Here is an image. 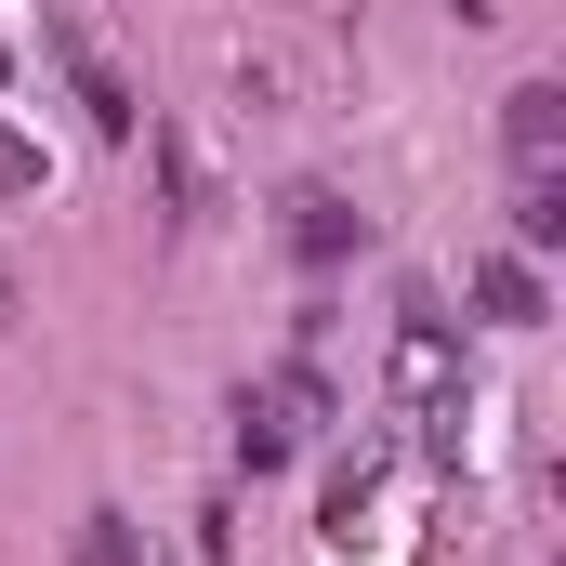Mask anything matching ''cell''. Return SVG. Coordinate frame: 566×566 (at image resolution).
<instances>
[{"label":"cell","instance_id":"obj_7","mask_svg":"<svg viewBox=\"0 0 566 566\" xmlns=\"http://www.w3.org/2000/svg\"><path fill=\"white\" fill-rule=\"evenodd\" d=\"M554 238H566V171H514V251L541 264Z\"/></svg>","mask_w":566,"mask_h":566},{"label":"cell","instance_id":"obj_4","mask_svg":"<svg viewBox=\"0 0 566 566\" xmlns=\"http://www.w3.org/2000/svg\"><path fill=\"white\" fill-rule=\"evenodd\" d=\"M501 145H514V171H554V158H566V80L501 93Z\"/></svg>","mask_w":566,"mask_h":566},{"label":"cell","instance_id":"obj_10","mask_svg":"<svg viewBox=\"0 0 566 566\" xmlns=\"http://www.w3.org/2000/svg\"><path fill=\"white\" fill-rule=\"evenodd\" d=\"M80 566H145L133 554V514H93V527H80Z\"/></svg>","mask_w":566,"mask_h":566},{"label":"cell","instance_id":"obj_3","mask_svg":"<svg viewBox=\"0 0 566 566\" xmlns=\"http://www.w3.org/2000/svg\"><path fill=\"white\" fill-rule=\"evenodd\" d=\"M53 53H66V80H80V106H93V133H119V145H133V133H145L133 80H119V66H106V53H93V40H80L66 13H53Z\"/></svg>","mask_w":566,"mask_h":566},{"label":"cell","instance_id":"obj_5","mask_svg":"<svg viewBox=\"0 0 566 566\" xmlns=\"http://www.w3.org/2000/svg\"><path fill=\"white\" fill-rule=\"evenodd\" d=\"M290 251H303V264H343V251H369V211H356L343 185H303V198H290Z\"/></svg>","mask_w":566,"mask_h":566},{"label":"cell","instance_id":"obj_11","mask_svg":"<svg viewBox=\"0 0 566 566\" xmlns=\"http://www.w3.org/2000/svg\"><path fill=\"white\" fill-rule=\"evenodd\" d=\"M0 198H40V145H13V133H0Z\"/></svg>","mask_w":566,"mask_h":566},{"label":"cell","instance_id":"obj_6","mask_svg":"<svg viewBox=\"0 0 566 566\" xmlns=\"http://www.w3.org/2000/svg\"><path fill=\"white\" fill-rule=\"evenodd\" d=\"M474 303H488L501 329H541V264H527V251H488V264H474Z\"/></svg>","mask_w":566,"mask_h":566},{"label":"cell","instance_id":"obj_2","mask_svg":"<svg viewBox=\"0 0 566 566\" xmlns=\"http://www.w3.org/2000/svg\"><path fill=\"white\" fill-rule=\"evenodd\" d=\"M396 396H409V409H448V396H461V343H448V316H434V303L396 316Z\"/></svg>","mask_w":566,"mask_h":566},{"label":"cell","instance_id":"obj_1","mask_svg":"<svg viewBox=\"0 0 566 566\" xmlns=\"http://www.w3.org/2000/svg\"><path fill=\"white\" fill-rule=\"evenodd\" d=\"M316 422H329V382H316V369H277V382H251V396H238V461H251V474H277Z\"/></svg>","mask_w":566,"mask_h":566},{"label":"cell","instance_id":"obj_8","mask_svg":"<svg viewBox=\"0 0 566 566\" xmlns=\"http://www.w3.org/2000/svg\"><path fill=\"white\" fill-rule=\"evenodd\" d=\"M369 488H382V434H356V461L329 474V541H356V514H369Z\"/></svg>","mask_w":566,"mask_h":566},{"label":"cell","instance_id":"obj_9","mask_svg":"<svg viewBox=\"0 0 566 566\" xmlns=\"http://www.w3.org/2000/svg\"><path fill=\"white\" fill-rule=\"evenodd\" d=\"M158 171H171V211H211V171H198L185 133H158Z\"/></svg>","mask_w":566,"mask_h":566},{"label":"cell","instance_id":"obj_12","mask_svg":"<svg viewBox=\"0 0 566 566\" xmlns=\"http://www.w3.org/2000/svg\"><path fill=\"white\" fill-rule=\"evenodd\" d=\"M0 316H13V264H0Z\"/></svg>","mask_w":566,"mask_h":566}]
</instances>
